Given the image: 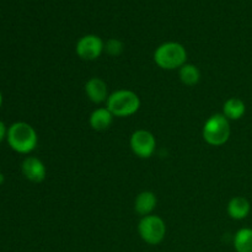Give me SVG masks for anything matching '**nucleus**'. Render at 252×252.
<instances>
[{
	"instance_id": "2eb2a0df",
	"label": "nucleus",
	"mask_w": 252,
	"mask_h": 252,
	"mask_svg": "<svg viewBox=\"0 0 252 252\" xmlns=\"http://www.w3.org/2000/svg\"><path fill=\"white\" fill-rule=\"evenodd\" d=\"M234 248L236 252H252V229L243 228L234 236Z\"/></svg>"
},
{
	"instance_id": "ddd939ff",
	"label": "nucleus",
	"mask_w": 252,
	"mask_h": 252,
	"mask_svg": "<svg viewBox=\"0 0 252 252\" xmlns=\"http://www.w3.org/2000/svg\"><path fill=\"white\" fill-rule=\"evenodd\" d=\"M246 112V106L241 98L230 97L224 102L223 105V115L229 121H238L244 117Z\"/></svg>"
},
{
	"instance_id": "f03ea898",
	"label": "nucleus",
	"mask_w": 252,
	"mask_h": 252,
	"mask_svg": "<svg viewBox=\"0 0 252 252\" xmlns=\"http://www.w3.org/2000/svg\"><path fill=\"white\" fill-rule=\"evenodd\" d=\"M187 51L179 42H165L154 52V62L164 70H175L186 64Z\"/></svg>"
},
{
	"instance_id": "dca6fc26",
	"label": "nucleus",
	"mask_w": 252,
	"mask_h": 252,
	"mask_svg": "<svg viewBox=\"0 0 252 252\" xmlns=\"http://www.w3.org/2000/svg\"><path fill=\"white\" fill-rule=\"evenodd\" d=\"M105 49L111 57H118L122 54L125 46H123L122 42L117 38H111L108 39L107 43L105 44Z\"/></svg>"
},
{
	"instance_id": "7ed1b4c3",
	"label": "nucleus",
	"mask_w": 252,
	"mask_h": 252,
	"mask_svg": "<svg viewBox=\"0 0 252 252\" xmlns=\"http://www.w3.org/2000/svg\"><path fill=\"white\" fill-rule=\"evenodd\" d=\"M106 107L115 117H129L140 108V98L132 90H117L108 96Z\"/></svg>"
},
{
	"instance_id": "1a4fd4ad",
	"label": "nucleus",
	"mask_w": 252,
	"mask_h": 252,
	"mask_svg": "<svg viewBox=\"0 0 252 252\" xmlns=\"http://www.w3.org/2000/svg\"><path fill=\"white\" fill-rule=\"evenodd\" d=\"M85 94L94 103H102L108 98L107 84L101 78H91L85 84Z\"/></svg>"
},
{
	"instance_id": "20e7f679",
	"label": "nucleus",
	"mask_w": 252,
	"mask_h": 252,
	"mask_svg": "<svg viewBox=\"0 0 252 252\" xmlns=\"http://www.w3.org/2000/svg\"><path fill=\"white\" fill-rule=\"evenodd\" d=\"M230 123L223 113H216L206 121L203 126V139L213 147H221L230 138Z\"/></svg>"
},
{
	"instance_id": "6ab92c4d",
	"label": "nucleus",
	"mask_w": 252,
	"mask_h": 252,
	"mask_svg": "<svg viewBox=\"0 0 252 252\" xmlns=\"http://www.w3.org/2000/svg\"><path fill=\"white\" fill-rule=\"evenodd\" d=\"M2 100H4V98H2V94H1V91H0V107H1V105H2Z\"/></svg>"
},
{
	"instance_id": "f257e3e1",
	"label": "nucleus",
	"mask_w": 252,
	"mask_h": 252,
	"mask_svg": "<svg viewBox=\"0 0 252 252\" xmlns=\"http://www.w3.org/2000/svg\"><path fill=\"white\" fill-rule=\"evenodd\" d=\"M7 144L19 154H30L38 143V135L34 128L26 122H15L7 128Z\"/></svg>"
},
{
	"instance_id": "f8f14e48",
	"label": "nucleus",
	"mask_w": 252,
	"mask_h": 252,
	"mask_svg": "<svg viewBox=\"0 0 252 252\" xmlns=\"http://www.w3.org/2000/svg\"><path fill=\"white\" fill-rule=\"evenodd\" d=\"M158 203V198L154 192L143 191L137 196L134 201V211L139 216H150L155 209Z\"/></svg>"
},
{
	"instance_id": "6e6552de",
	"label": "nucleus",
	"mask_w": 252,
	"mask_h": 252,
	"mask_svg": "<svg viewBox=\"0 0 252 252\" xmlns=\"http://www.w3.org/2000/svg\"><path fill=\"white\" fill-rule=\"evenodd\" d=\"M21 171L24 176L33 184H39V182L44 181L47 176L46 165L38 158L34 157H27L22 161Z\"/></svg>"
},
{
	"instance_id": "f3484780",
	"label": "nucleus",
	"mask_w": 252,
	"mask_h": 252,
	"mask_svg": "<svg viewBox=\"0 0 252 252\" xmlns=\"http://www.w3.org/2000/svg\"><path fill=\"white\" fill-rule=\"evenodd\" d=\"M7 137V127L5 126V123L2 121H0V143L4 142V139H6Z\"/></svg>"
},
{
	"instance_id": "9d476101",
	"label": "nucleus",
	"mask_w": 252,
	"mask_h": 252,
	"mask_svg": "<svg viewBox=\"0 0 252 252\" xmlns=\"http://www.w3.org/2000/svg\"><path fill=\"white\" fill-rule=\"evenodd\" d=\"M113 117L115 116L111 113V111L107 107H100L93 111L90 118H89V122H90L91 128L94 130L103 132V130H107L111 127L113 122Z\"/></svg>"
},
{
	"instance_id": "9b49d317",
	"label": "nucleus",
	"mask_w": 252,
	"mask_h": 252,
	"mask_svg": "<svg viewBox=\"0 0 252 252\" xmlns=\"http://www.w3.org/2000/svg\"><path fill=\"white\" fill-rule=\"evenodd\" d=\"M229 217L234 220H243L250 214L251 204L245 197L236 196L229 201L228 207H226Z\"/></svg>"
},
{
	"instance_id": "0eeeda50",
	"label": "nucleus",
	"mask_w": 252,
	"mask_h": 252,
	"mask_svg": "<svg viewBox=\"0 0 252 252\" xmlns=\"http://www.w3.org/2000/svg\"><path fill=\"white\" fill-rule=\"evenodd\" d=\"M105 49V43L96 34H86L78 41L75 52L83 61H95L100 58Z\"/></svg>"
},
{
	"instance_id": "a211bd4d",
	"label": "nucleus",
	"mask_w": 252,
	"mask_h": 252,
	"mask_svg": "<svg viewBox=\"0 0 252 252\" xmlns=\"http://www.w3.org/2000/svg\"><path fill=\"white\" fill-rule=\"evenodd\" d=\"M5 181V177H4V175L1 174V172H0V185L2 184V182Z\"/></svg>"
},
{
	"instance_id": "39448f33",
	"label": "nucleus",
	"mask_w": 252,
	"mask_h": 252,
	"mask_svg": "<svg viewBox=\"0 0 252 252\" xmlns=\"http://www.w3.org/2000/svg\"><path fill=\"white\" fill-rule=\"evenodd\" d=\"M138 233L144 243L149 245H159L166 235V224L159 216H145L138 224Z\"/></svg>"
},
{
	"instance_id": "423d86ee",
	"label": "nucleus",
	"mask_w": 252,
	"mask_h": 252,
	"mask_svg": "<svg viewBox=\"0 0 252 252\" xmlns=\"http://www.w3.org/2000/svg\"><path fill=\"white\" fill-rule=\"evenodd\" d=\"M130 149L140 159H149L157 148L154 134L147 129H138L130 135Z\"/></svg>"
},
{
	"instance_id": "4468645a",
	"label": "nucleus",
	"mask_w": 252,
	"mask_h": 252,
	"mask_svg": "<svg viewBox=\"0 0 252 252\" xmlns=\"http://www.w3.org/2000/svg\"><path fill=\"white\" fill-rule=\"evenodd\" d=\"M179 76L182 84L187 86H194L201 80V71L194 64L186 63L179 69Z\"/></svg>"
}]
</instances>
